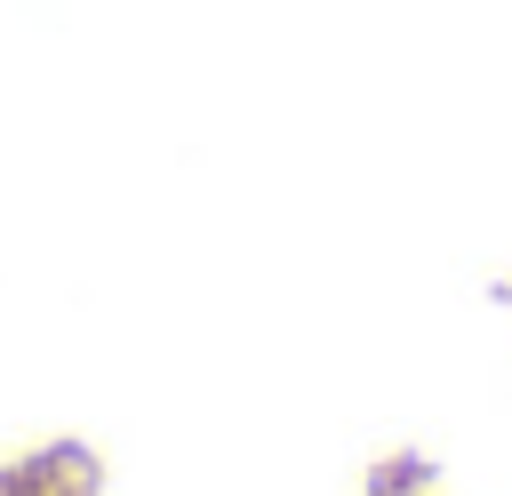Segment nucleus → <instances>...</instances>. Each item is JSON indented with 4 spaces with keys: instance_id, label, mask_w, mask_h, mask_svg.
I'll return each instance as SVG.
<instances>
[{
    "instance_id": "f257e3e1",
    "label": "nucleus",
    "mask_w": 512,
    "mask_h": 496,
    "mask_svg": "<svg viewBox=\"0 0 512 496\" xmlns=\"http://www.w3.org/2000/svg\"><path fill=\"white\" fill-rule=\"evenodd\" d=\"M0 496H104V456L88 440H32L0 456Z\"/></svg>"
},
{
    "instance_id": "f03ea898",
    "label": "nucleus",
    "mask_w": 512,
    "mask_h": 496,
    "mask_svg": "<svg viewBox=\"0 0 512 496\" xmlns=\"http://www.w3.org/2000/svg\"><path fill=\"white\" fill-rule=\"evenodd\" d=\"M496 304H504V312H512V272H504V280H496Z\"/></svg>"
}]
</instances>
